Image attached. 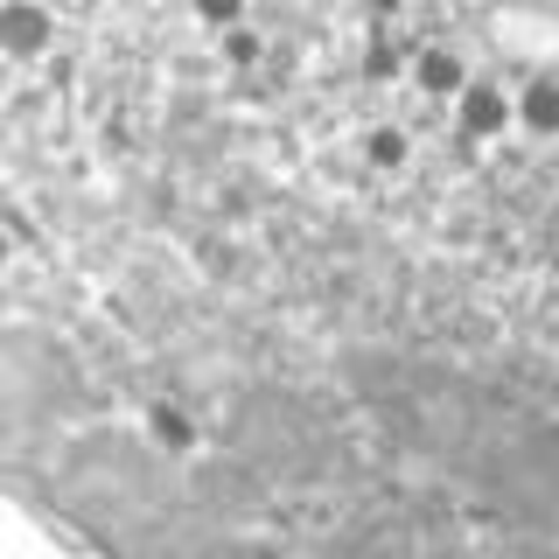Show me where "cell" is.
Returning a JSON list of instances; mask_svg holds the SVG:
<instances>
[{
  "mask_svg": "<svg viewBox=\"0 0 559 559\" xmlns=\"http://www.w3.org/2000/svg\"><path fill=\"white\" fill-rule=\"evenodd\" d=\"M552 105H559L552 92H538V98H532V119H538V127H552V119H559V112H552Z\"/></svg>",
  "mask_w": 559,
  "mask_h": 559,
  "instance_id": "6da1fadb",
  "label": "cell"
},
{
  "mask_svg": "<svg viewBox=\"0 0 559 559\" xmlns=\"http://www.w3.org/2000/svg\"><path fill=\"white\" fill-rule=\"evenodd\" d=\"M203 8H210V14H231V8H238V0H203Z\"/></svg>",
  "mask_w": 559,
  "mask_h": 559,
  "instance_id": "7a4b0ae2",
  "label": "cell"
}]
</instances>
